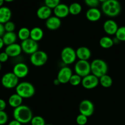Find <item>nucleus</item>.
I'll list each match as a JSON object with an SVG mask.
<instances>
[{
  "label": "nucleus",
  "instance_id": "21",
  "mask_svg": "<svg viewBox=\"0 0 125 125\" xmlns=\"http://www.w3.org/2000/svg\"><path fill=\"white\" fill-rule=\"evenodd\" d=\"M12 17V11L9 7L2 6L0 7V23L4 24L10 21Z\"/></svg>",
  "mask_w": 125,
  "mask_h": 125
},
{
  "label": "nucleus",
  "instance_id": "6",
  "mask_svg": "<svg viewBox=\"0 0 125 125\" xmlns=\"http://www.w3.org/2000/svg\"><path fill=\"white\" fill-rule=\"evenodd\" d=\"M74 70L76 74L82 78L91 74V65L88 61L78 60L75 62Z\"/></svg>",
  "mask_w": 125,
  "mask_h": 125
},
{
  "label": "nucleus",
  "instance_id": "16",
  "mask_svg": "<svg viewBox=\"0 0 125 125\" xmlns=\"http://www.w3.org/2000/svg\"><path fill=\"white\" fill-rule=\"evenodd\" d=\"M54 14L60 19L66 18L70 14L69 7L65 4L61 3L53 9Z\"/></svg>",
  "mask_w": 125,
  "mask_h": 125
},
{
  "label": "nucleus",
  "instance_id": "46",
  "mask_svg": "<svg viewBox=\"0 0 125 125\" xmlns=\"http://www.w3.org/2000/svg\"><path fill=\"white\" fill-rule=\"evenodd\" d=\"M1 69H2V64H1V63L0 62V72H1Z\"/></svg>",
  "mask_w": 125,
  "mask_h": 125
},
{
  "label": "nucleus",
  "instance_id": "34",
  "mask_svg": "<svg viewBox=\"0 0 125 125\" xmlns=\"http://www.w3.org/2000/svg\"><path fill=\"white\" fill-rule=\"evenodd\" d=\"M4 28L6 32H14L15 29V23L13 21H9L5 23Z\"/></svg>",
  "mask_w": 125,
  "mask_h": 125
},
{
  "label": "nucleus",
  "instance_id": "45",
  "mask_svg": "<svg viewBox=\"0 0 125 125\" xmlns=\"http://www.w3.org/2000/svg\"><path fill=\"white\" fill-rule=\"evenodd\" d=\"M99 1H100V2H102V3H103V2H106V1H107V0H98Z\"/></svg>",
  "mask_w": 125,
  "mask_h": 125
},
{
  "label": "nucleus",
  "instance_id": "28",
  "mask_svg": "<svg viewBox=\"0 0 125 125\" xmlns=\"http://www.w3.org/2000/svg\"><path fill=\"white\" fill-rule=\"evenodd\" d=\"M68 7L70 14L72 15H78L81 12L83 9L81 5L78 2H73Z\"/></svg>",
  "mask_w": 125,
  "mask_h": 125
},
{
  "label": "nucleus",
  "instance_id": "42",
  "mask_svg": "<svg viewBox=\"0 0 125 125\" xmlns=\"http://www.w3.org/2000/svg\"><path fill=\"white\" fill-rule=\"evenodd\" d=\"M53 83H54V85H59V84H61V83H60V82L59 81V80L57 79V78H56V79H55L54 80Z\"/></svg>",
  "mask_w": 125,
  "mask_h": 125
},
{
  "label": "nucleus",
  "instance_id": "43",
  "mask_svg": "<svg viewBox=\"0 0 125 125\" xmlns=\"http://www.w3.org/2000/svg\"><path fill=\"white\" fill-rule=\"evenodd\" d=\"M4 2V0H0V7H2Z\"/></svg>",
  "mask_w": 125,
  "mask_h": 125
},
{
  "label": "nucleus",
  "instance_id": "23",
  "mask_svg": "<svg viewBox=\"0 0 125 125\" xmlns=\"http://www.w3.org/2000/svg\"><path fill=\"white\" fill-rule=\"evenodd\" d=\"M23 98H22L17 94H13L9 96L8 99V104L11 107L15 109L19 107L23 103Z\"/></svg>",
  "mask_w": 125,
  "mask_h": 125
},
{
  "label": "nucleus",
  "instance_id": "5",
  "mask_svg": "<svg viewBox=\"0 0 125 125\" xmlns=\"http://www.w3.org/2000/svg\"><path fill=\"white\" fill-rule=\"evenodd\" d=\"M61 58L62 62L66 65L73 64L76 62V50L70 46L63 48L61 52Z\"/></svg>",
  "mask_w": 125,
  "mask_h": 125
},
{
  "label": "nucleus",
  "instance_id": "1",
  "mask_svg": "<svg viewBox=\"0 0 125 125\" xmlns=\"http://www.w3.org/2000/svg\"><path fill=\"white\" fill-rule=\"evenodd\" d=\"M13 117L14 120L23 124L30 123L33 117L32 110L26 105H21L14 109L13 111Z\"/></svg>",
  "mask_w": 125,
  "mask_h": 125
},
{
  "label": "nucleus",
  "instance_id": "27",
  "mask_svg": "<svg viewBox=\"0 0 125 125\" xmlns=\"http://www.w3.org/2000/svg\"><path fill=\"white\" fill-rule=\"evenodd\" d=\"M30 32L31 30L28 29L26 27H23L21 28L18 30V33H17V36L18 39L22 41L27 40V39L30 38Z\"/></svg>",
  "mask_w": 125,
  "mask_h": 125
},
{
  "label": "nucleus",
  "instance_id": "19",
  "mask_svg": "<svg viewBox=\"0 0 125 125\" xmlns=\"http://www.w3.org/2000/svg\"><path fill=\"white\" fill-rule=\"evenodd\" d=\"M77 59L83 61H89L92 56V52L86 46H80L76 50Z\"/></svg>",
  "mask_w": 125,
  "mask_h": 125
},
{
  "label": "nucleus",
  "instance_id": "32",
  "mask_svg": "<svg viewBox=\"0 0 125 125\" xmlns=\"http://www.w3.org/2000/svg\"><path fill=\"white\" fill-rule=\"evenodd\" d=\"M45 5L50 7L51 9H54L56 6L61 4V0H45Z\"/></svg>",
  "mask_w": 125,
  "mask_h": 125
},
{
  "label": "nucleus",
  "instance_id": "41",
  "mask_svg": "<svg viewBox=\"0 0 125 125\" xmlns=\"http://www.w3.org/2000/svg\"><path fill=\"white\" fill-rule=\"evenodd\" d=\"M4 45H5L4 43V42H3V40H2V37H0V50L4 47Z\"/></svg>",
  "mask_w": 125,
  "mask_h": 125
},
{
  "label": "nucleus",
  "instance_id": "37",
  "mask_svg": "<svg viewBox=\"0 0 125 125\" xmlns=\"http://www.w3.org/2000/svg\"><path fill=\"white\" fill-rule=\"evenodd\" d=\"M9 59V56L7 55V54L5 51L0 52V62L1 63L7 62Z\"/></svg>",
  "mask_w": 125,
  "mask_h": 125
},
{
  "label": "nucleus",
  "instance_id": "8",
  "mask_svg": "<svg viewBox=\"0 0 125 125\" xmlns=\"http://www.w3.org/2000/svg\"><path fill=\"white\" fill-rule=\"evenodd\" d=\"M48 60V56L46 52L38 50L30 56V62L35 67H42L46 64Z\"/></svg>",
  "mask_w": 125,
  "mask_h": 125
},
{
  "label": "nucleus",
  "instance_id": "44",
  "mask_svg": "<svg viewBox=\"0 0 125 125\" xmlns=\"http://www.w3.org/2000/svg\"><path fill=\"white\" fill-rule=\"evenodd\" d=\"M14 0H4V2H11L12 1H13Z\"/></svg>",
  "mask_w": 125,
  "mask_h": 125
},
{
  "label": "nucleus",
  "instance_id": "13",
  "mask_svg": "<svg viewBox=\"0 0 125 125\" xmlns=\"http://www.w3.org/2000/svg\"><path fill=\"white\" fill-rule=\"evenodd\" d=\"M29 69L28 66L23 62L17 63L13 67L12 72L18 79H23L29 74Z\"/></svg>",
  "mask_w": 125,
  "mask_h": 125
},
{
  "label": "nucleus",
  "instance_id": "40",
  "mask_svg": "<svg viewBox=\"0 0 125 125\" xmlns=\"http://www.w3.org/2000/svg\"><path fill=\"white\" fill-rule=\"evenodd\" d=\"M22 125V124L21 123H20L19 122H18V121H17V120H15L13 119V120L10 121V122L8 123V125Z\"/></svg>",
  "mask_w": 125,
  "mask_h": 125
},
{
  "label": "nucleus",
  "instance_id": "47",
  "mask_svg": "<svg viewBox=\"0 0 125 125\" xmlns=\"http://www.w3.org/2000/svg\"><path fill=\"white\" fill-rule=\"evenodd\" d=\"M46 125H51V124H46Z\"/></svg>",
  "mask_w": 125,
  "mask_h": 125
},
{
  "label": "nucleus",
  "instance_id": "36",
  "mask_svg": "<svg viewBox=\"0 0 125 125\" xmlns=\"http://www.w3.org/2000/svg\"><path fill=\"white\" fill-rule=\"evenodd\" d=\"M85 4L90 8H94L98 6L100 1L98 0H84Z\"/></svg>",
  "mask_w": 125,
  "mask_h": 125
},
{
  "label": "nucleus",
  "instance_id": "3",
  "mask_svg": "<svg viewBox=\"0 0 125 125\" xmlns=\"http://www.w3.org/2000/svg\"><path fill=\"white\" fill-rule=\"evenodd\" d=\"M16 94L19 95L22 98L28 99L32 97L35 93V89L32 83L28 81L19 83L15 88Z\"/></svg>",
  "mask_w": 125,
  "mask_h": 125
},
{
  "label": "nucleus",
  "instance_id": "9",
  "mask_svg": "<svg viewBox=\"0 0 125 125\" xmlns=\"http://www.w3.org/2000/svg\"><path fill=\"white\" fill-rule=\"evenodd\" d=\"M20 45L21 46L22 51L24 53L29 54L30 56L38 51L39 48L38 42L32 40L30 38L24 41H22Z\"/></svg>",
  "mask_w": 125,
  "mask_h": 125
},
{
  "label": "nucleus",
  "instance_id": "29",
  "mask_svg": "<svg viewBox=\"0 0 125 125\" xmlns=\"http://www.w3.org/2000/svg\"><path fill=\"white\" fill-rule=\"evenodd\" d=\"M83 78L77 74H73L69 81V83L73 86H78L79 84H81Z\"/></svg>",
  "mask_w": 125,
  "mask_h": 125
},
{
  "label": "nucleus",
  "instance_id": "10",
  "mask_svg": "<svg viewBox=\"0 0 125 125\" xmlns=\"http://www.w3.org/2000/svg\"><path fill=\"white\" fill-rule=\"evenodd\" d=\"M79 111L81 114L89 117L92 115L95 111V106L92 101L89 100H84L80 103Z\"/></svg>",
  "mask_w": 125,
  "mask_h": 125
},
{
  "label": "nucleus",
  "instance_id": "2",
  "mask_svg": "<svg viewBox=\"0 0 125 125\" xmlns=\"http://www.w3.org/2000/svg\"><path fill=\"white\" fill-rule=\"evenodd\" d=\"M101 9L103 13L107 17H115L120 14L122 7L118 0H107L102 3Z\"/></svg>",
  "mask_w": 125,
  "mask_h": 125
},
{
  "label": "nucleus",
  "instance_id": "7",
  "mask_svg": "<svg viewBox=\"0 0 125 125\" xmlns=\"http://www.w3.org/2000/svg\"><path fill=\"white\" fill-rule=\"evenodd\" d=\"M19 79L13 72H7L2 76L1 83L2 86L6 89H15L19 84Z\"/></svg>",
  "mask_w": 125,
  "mask_h": 125
},
{
  "label": "nucleus",
  "instance_id": "31",
  "mask_svg": "<svg viewBox=\"0 0 125 125\" xmlns=\"http://www.w3.org/2000/svg\"><path fill=\"white\" fill-rule=\"evenodd\" d=\"M115 35L120 42H125V26L119 27Z\"/></svg>",
  "mask_w": 125,
  "mask_h": 125
},
{
  "label": "nucleus",
  "instance_id": "18",
  "mask_svg": "<svg viewBox=\"0 0 125 125\" xmlns=\"http://www.w3.org/2000/svg\"><path fill=\"white\" fill-rule=\"evenodd\" d=\"M101 12L97 7L90 8L87 10L85 13L86 18L91 22H96L101 18Z\"/></svg>",
  "mask_w": 125,
  "mask_h": 125
},
{
  "label": "nucleus",
  "instance_id": "35",
  "mask_svg": "<svg viewBox=\"0 0 125 125\" xmlns=\"http://www.w3.org/2000/svg\"><path fill=\"white\" fill-rule=\"evenodd\" d=\"M8 115L5 111H0V125H4L8 122Z\"/></svg>",
  "mask_w": 125,
  "mask_h": 125
},
{
  "label": "nucleus",
  "instance_id": "22",
  "mask_svg": "<svg viewBox=\"0 0 125 125\" xmlns=\"http://www.w3.org/2000/svg\"><path fill=\"white\" fill-rule=\"evenodd\" d=\"M44 36V31L40 27H34L31 29L30 39L34 41L38 42L42 40Z\"/></svg>",
  "mask_w": 125,
  "mask_h": 125
},
{
  "label": "nucleus",
  "instance_id": "20",
  "mask_svg": "<svg viewBox=\"0 0 125 125\" xmlns=\"http://www.w3.org/2000/svg\"><path fill=\"white\" fill-rule=\"evenodd\" d=\"M52 14V9L45 5L42 6L37 9L36 15L38 18L42 20H46L48 19Z\"/></svg>",
  "mask_w": 125,
  "mask_h": 125
},
{
  "label": "nucleus",
  "instance_id": "24",
  "mask_svg": "<svg viewBox=\"0 0 125 125\" xmlns=\"http://www.w3.org/2000/svg\"><path fill=\"white\" fill-rule=\"evenodd\" d=\"M2 39L3 40L4 45L8 46V45L15 43L18 39V36H17V34H16L15 32H6L4 35L2 36Z\"/></svg>",
  "mask_w": 125,
  "mask_h": 125
},
{
  "label": "nucleus",
  "instance_id": "14",
  "mask_svg": "<svg viewBox=\"0 0 125 125\" xmlns=\"http://www.w3.org/2000/svg\"><path fill=\"white\" fill-rule=\"evenodd\" d=\"M118 28L117 22L113 20H107L103 24L104 31L109 35H115Z\"/></svg>",
  "mask_w": 125,
  "mask_h": 125
},
{
  "label": "nucleus",
  "instance_id": "25",
  "mask_svg": "<svg viewBox=\"0 0 125 125\" xmlns=\"http://www.w3.org/2000/svg\"><path fill=\"white\" fill-rule=\"evenodd\" d=\"M99 44L102 48L109 49L114 45L113 39L109 36H104L100 39Z\"/></svg>",
  "mask_w": 125,
  "mask_h": 125
},
{
  "label": "nucleus",
  "instance_id": "17",
  "mask_svg": "<svg viewBox=\"0 0 125 125\" xmlns=\"http://www.w3.org/2000/svg\"><path fill=\"white\" fill-rule=\"evenodd\" d=\"M62 21L61 19L55 15L51 16L45 22V26L46 28L50 31H56L59 29L61 27Z\"/></svg>",
  "mask_w": 125,
  "mask_h": 125
},
{
  "label": "nucleus",
  "instance_id": "15",
  "mask_svg": "<svg viewBox=\"0 0 125 125\" xmlns=\"http://www.w3.org/2000/svg\"><path fill=\"white\" fill-rule=\"evenodd\" d=\"M4 51L7 54L9 57H18L23 52L21 45L17 43L6 46Z\"/></svg>",
  "mask_w": 125,
  "mask_h": 125
},
{
  "label": "nucleus",
  "instance_id": "38",
  "mask_svg": "<svg viewBox=\"0 0 125 125\" xmlns=\"http://www.w3.org/2000/svg\"><path fill=\"white\" fill-rule=\"evenodd\" d=\"M7 107V103L3 99L0 98V111H5Z\"/></svg>",
  "mask_w": 125,
  "mask_h": 125
},
{
  "label": "nucleus",
  "instance_id": "33",
  "mask_svg": "<svg viewBox=\"0 0 125 125\" xmlns=\"http://www.w3.org/2000/svg\"><path fill=\"white\" fill-rule=\"evenodd\" d=\"M76 122L78 125H85L88 122V117L80 114L77 116Z\"/></svg>",
  "mask_w": 125,
  "mask_h": 125
},
{
  "label": "nucleus",
  "instance_id": "39",
  "mask_svg": "<svg viewBox=\"0 0 125 125\" xmlns=\"http://www.w3.org/2000/svg\"><path fill=\"white\" fill-rule=\"evenodd\" d=\"M6 30H5L4 24L0 23V37H2L4 34L6 33Z\"/></svg>",
  "mask_w": 125,
  "mask_h": 125
},
{
  "label": "nucleus",
  "instance_id": "30",
  "mask_svg": "<svg viewBox=\"0 0 125 125\" xmlns=\"http://www.w3.org/2000/svg\"><path fill=\"white\" fill-rule=\"evenodd\" d=\"M30 123L31 125H46V122L43 117L40 115L33 116Z\"/></svg>",
  "mask_w": 125,
  "mask_h": 125
},
{
  "label": "nucleus",
  "instance_id": "26",
  "mask_svg": "<svg viewBox=\"0 0 125 125\" xmlns=\"http://www.w3.org/2000/svg\"><path fill=\"white\" fill-rule=\"evenodd\" d=\"M99 83L103 87L109 88L112 85L113 80L111 76L106 74L99 78Z\"/></svg>",
  "mask_w": 125,
  "mask_h": 125
},
{
  "label": "nucleus",
  "instance_id": "11",
  "mask_svg": "<svg viewBox=\"0 0 125 125\" xmlns=\"http://www.w3.org/2000/svg\"><path fill=\"white\" fill-rule=\"evenodd\" d=\"M81 84L84 89L87 90L94 89L97 87L98 85L100 84L99 78L91 73L83 78Z\"/></svg>",
  "mask_w": 125,
  "mask_h": 125
},
{
  "label": "nucleus",
  "instance_id": "12",
  "mask_svg": "<svg viewBox=\"0 0 125 125\" xmlns=\"http://www.w3.org/2000/svg\"><path fill=\"white\" fill-rule=\"evenodd\" d=\"M73 75L72 70L68 66L62 67L57 73V79L60 83L62 84H65L69 83L71 77Z\"/></svg>",
  "mask_w": 125,
  "mask_h": 125
},
{
  "label": "nucleus",
  "instance_id": "4",
  "mask_svg": "<svg viewBox=\"0 0 125 125\" xmlns=\"http://www.w3.org/2000/svg\"><path fill=\"white\" fill-rule=\"evenodd\" d=\"M91 73L100 78L108 72V65L104 60L101 59H95L90 63Z\"/></svg>",
  "mask_w": 125,
  "mask_h": 125
}]
</instances>
